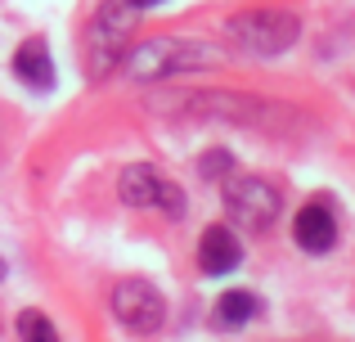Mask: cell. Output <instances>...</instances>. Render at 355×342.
Instances as JSON below:
<instances>
[{"instance_id": "6da1fadb", "label": "cell", "mask_w": 355, "mask_h": 342, "mask_svg": "<svg viewBox=\"0 0 355 342\" xmlns=\"http://www.w3.org/2000/svg\"><path fill=\"white\" fill-rule=\"evenodd\" d=\"M225 36L239 54L252 59H275V54L293 50L302 36V18L293 9H243L225 23Z\"/></svg>"}, {"instance_id": "7a4b0ae2", "label": "cell", "mask_w": 355, "mask_h": 342, "mask_svg": "<svg viewBox=\"0 0 355 342\" xmlns=\"http://www.w3.org/2000/svg\"><path fill=\"white\" fill-rule=\"evenodd\" d=\"M207 59H216V50H207L198 41H184V36H148L135 50H126L121 72L130 81H162V77H175V72H189L193 63H207Z\"/></svg>"}, {"instance_id": "3957f363", "label": "cell", "mask_w": 355, "mask_h": 342, "mask_svg": "<svg viewBox=\"0 0 355 342\" xmlns=\"http://www.w3.org/2000/svg\"><path fill=\"white\" fill-rule=\"evenodd\" d=\"M117 194L121 203H130V207H157L166 212V216H184V194L175 180H166L157 167H148V162H130L126 171H121L117 180Z\"/></svg>"}, {"instance_id": "277c9868", "label": "cell", "mask_w": 355, "mask_h": 342, "mask_svg": "<svg viewBox=\"0 0 355 342\" xmlns=\"http://www.w3.org/2000/svg\"><path fill=\"white\" fill-rule=\"evenodd\" d=\"M225 207L239 225L270 230L275 216H279V207H284V198H279V189L270 180H261V176H234V180H225Z\"/></svg>"}, {"instance_id": "5b68a950", "label": "cell", "mask_w": 355, "mask_h": 342, "mask_svg": "<svg viewBox=\"0 0 355 342\" xmlns=\"http://www.w3.org/2000/svg\"><path fill=\"white\" fill-rule=\"evenodd\" d=\"M113 316L130 334H157L166 320V298L144 280H126L113 289Z\"/></svg>"}, {"instance_id": "8992f818", "label": "cell", "mask_w": 355, "mask_h": 342, "mask_svg": "<svg viewBox=\"0 0 355 342\" xmlns=\"http://www.w3.org/2000/svg\"><path fill=\"white\" fill-rule=\"evenodd\" d=\"M130 32V5H108L99 9L95 27H90V41H86V63H90V77H104L108 68L121 59V41Z\"/></svg>"}, {"instance_id": "52a82bcc", "label": "cell", "mask_w": 355, "mask_h": 342, "mask_svg": "<svg viewBox=\"0 0 355 342\" xmlns=\"http://www.w3.org/2000/svg\"><path fill=\"white\" fill-rule=\"evenodd\" d=\"M293 239L302 253H329L338 243V216L329 203H306L293 216Z\"/></svg>"}, {"instance_id": "ba28073f", "label": "cell", "mask_w": 355, "mask_h": 342, "mask_svg": "<svg viewBox=\"0 0 355 342\" xmlns=\"http://www.w3.org/2000/svg\"><path fill=\"white\" fill-rule=\"evenodd\" d=\"M239 262H243V248H239L234 230H230V225H207V230H202V239H198L202 275H230Z\"/></svg>"}, {"instance_id": "9c48e42d", "label": "cell", "mask_w": 355, "mask_h": 342, "mask_svg": "<svg viewBox=\"0 0 355 342\" xmlns=\"http://www.w3.org/2000/svg\"><path fill=\"white\" fill-rule=\"evenodd\" d=\"M14 72L23 86L32 90H50L54 86V59H50V45L41 41V36H32V41H23L14 50Z\"/></svg>"}, {"instance_id": "30bf717a", "label": "cell", "mask_w": 355, "mask_h": 342, "mask_svg": "<svg viewBox=\"0 0 355 342\" xmlns=\"http://www.w3.org/2000/svg\"><path fill=\"white\" fill-rule=\"evenodd\" d=\"M257 311H261V302L248 289H230V293H220L211 320H216V329H243L248 320H257Z\"/></svg>"}, {"instance_id": "8fae6325", "label": "cell", "mask_w": 355, "mask_h": 342, "mask_svg": "<svg viewBox=\"0 0 355 342\" xmlns=\"http://www.w3.org/2000/svg\"><path fill=\"white\" fill-rule=\"evenodd\" d=\"M18 338L23 342H59L54 325L41 316V311H23V316H18Z\"/></svg>"}, {"instance_id": "7c38bea8", "label": "cell", "mask_w": 355, "mask_h": 342, "mask_svg": "<svg viewBox=\"0 0 355 342\" xmlns=\"http://www.w3.org/2000/svg\"><path fill=\"white\" fill-rule=\"evenodd\" d=\"M202 171H230V153H211V158H202Z\"/></svg>"}, {"instance_id": "4fadbf2b", "label": "cell", "mask_w": 355, "mask_h": 342, "mask_svg": "<svg viewBox=\"0 0 355 342\" xmlns=\"http://www.w3.org/2000/svg\"><path fill=\"white\" fill-rule=\"evenodd\" d=\"M130 9H153V5H162V0H126Z\"/></svg>"}, {"instance_id": "5bb4252c", "label": "cell", "mask_w": 355, "mask_h": 342, "mask_svg": "<svg viewBox=\"0 0 355 342\" xmlns=\"http://www.w3.org/2000/svg\"><path fill=\"white\" fill-rule=\"evenodd\" d=\"M0 275H5V266H0Z\"/></svg>"}]
</instances>
